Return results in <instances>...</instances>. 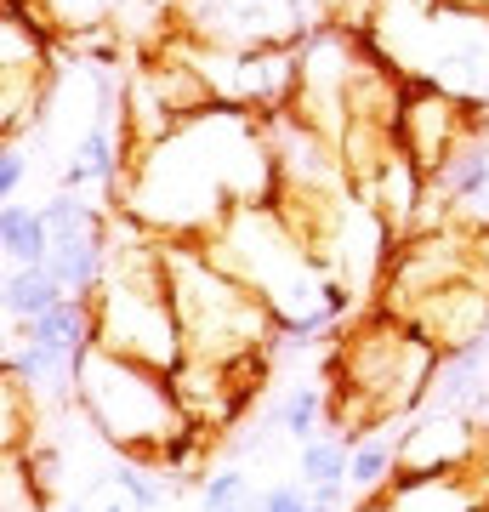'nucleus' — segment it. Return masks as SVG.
<instances>
[{
  "mask_svg": "<svg viewBox=\"0 0 489 512\" xmlns=\"http://www.w3.org/2000/svg\"><path fill=\"white\" fill-rule=\"evenodd\" d=\"M200 501H205V512H245L251 507V484H245L239 467H222V473H205Z\"/></svg>",
  "mask_w": 489,
  "mask_h": 512,
  "instance_id": "nucleus-19",
  "label": "nucleus"
},
{
  "mask_svg": "<svg viewBox=\"0 0 489 512\" xmlns=\"http://www.w3.org/2000/svg\"><path fill=\"white\" fill-rule=\"evenodd\" d=\"M472 131V103L450 97L444 86H404V103H399V148L410 160L433 177L438 165L455 154V143Z\"/></svg>",
  "mask_w": 489,
  "mask_h": 512,
  "instance_id": "nucleus-7",
  "label": "nucleus"
},
{
  "mask_svg": "<svg viewBox=\"0 0 489 512\" xmlns=\"http://www.w3.org/2000/svg\"><path fill=\"white\" fill-rule=\"evenodd\" d=\"M46 268L57 274V285H63L69 296H97V291H103V274H109V222H103L97 234L52 239Z\"/></svg>",
  "mask_w": 489,
  "mask_h": 512,
  "instance_id": "nucleus-9",
  "label": "nucleus"
},
{
  "mask_svg": "<svg viewBox=\"0 0 489 512\" xmlns=\"http://www.w3.org/2000/svg\"><path fill=\"white\" fill-rule=\"evenodd\" d=\"M74 399L91 416V427L120 450V456L160 461L182 433H194V421L177 399V382L154 365L120 359L109 348L80 353V376H74Z\"/></svg>",
  "mask_w": 489,
  "mask_h": 512,
  "instance_id": "nucleus-3",
  "label": "nucleus"
},
{
  "mask_svg": "<svg viewBox=\"0 0 489 512\" xmlns=\"http://www.w3.org/2000/svg\"><path fill=\"white\" fill-rule=\"evenodd\" d=\"M353 439H308L302 444V456H296V473L308 490H330V484H353Z\"/></svg>",
  "mask_w": 489,
  "mask_h": 512,
  "instance_id": "nucleus-13",
  "label": "nucleus"
},
{
  "mask_svg": "<svg viewBox=\"0 0 489 512\" xmlns=\"http://www.w3.org/2000/svg\"><path fill=\"white\" fill-rule=\"evenodd\" d=\"M0 251H6L12 268H40L52 256V228H46V217L29 211V205H18V200H6L0 205Z\"/></svg>",
  "mask_w": 489,
  "mask_h": 512,
  "instance_id": "nucleus-11",
  "label": "nucleus"
},
{
  "mask_svg": "<svg viewBox=\"0 0 489 512\" xmlns=\"http://www.w3.org/2000/svg\"><path fill=\"white\" fill-rule=\"evenodd\" d=\"M6 376L23 387H46V393H69L74 376H80V348H63V342H12L6 353Z\"/></svg>",
  "mask_w": 489,
  "mask_h": 512,
  "instance_id": "nucleus-10",
  "label": "nucleus"
},
{
  "mask_svg": "<svg viewBox=\"0 0 489 512\" xmlns=\"http://www.w3.org/2000/svg\"><path fill=\"white\" fill-rule=\"evenodd\" d=\"M29 12H35L46 29H69V35H86V29H103V23L114 18V6L120 0H23Z\"/></svg>",
  "mask_w": 489,
  "mask_h": 512,
  "instance_id": "nucleus-15",
  "label": "nucleus"
},
{
  "mask_svg": "<svg viewBox=\"0 0 489 512\" xmlns=\"http://www.w3.org/2000/svg\"><path fill=\"white\" fill-rule=\"evenodd\" d=\"M484 262H489V234H484Z\"/></svg>",
  "mask_w": 489,
  "mask_h": 512,
  "instance_id": "nucleus-22",
  "label": "nucleus"
},
{
  "mask_svg": "<svg viewBox=\"0 0 489 512\" xmlns=\"http://www.w3.org/2000/svg\"><path fill=\"white\" fill-rule=\"evenodd\" d=\"M23 177H29V148H23L18 137H6V148H0V194L12 200Z\"/></svg>",
  "mask_w": 489,
  "mask_h": 512,
  "instance_id": "nucleus-20",
  "label": "nucleus"
},
{
  "mask_svg": "<svg viewBox=\"0 0 489 512\" xmlns=\"http://www.w3.org/2000/svg\"><path fill=\"white\" fill-rule=\"evenodd\" d=\"M245 512H251V507H245Z\"/></svg>",
  "mask_w": 489,
  "mask_h": 512,
  "instance_id": "nucleus-24",
  "label": "nucleus"
},
{
  "mask_svg": "<svg viewBox=\"0 0 489 512\" xmlns=\"http://www.w3.org/2000/svg\"><path fill=\"white\" fill-rule=\"evenodd\" d=\"M387 478H399V439L370 433V439L353 450V490H359V495H376Z\"/></svg>",
  "mask_w": 489,
  "mask_h": 512,
  "instance_id": "nucleus-17",
  "label": "nucleus"
},
{
  "mask_svg": "<svg viewBox=\"0 0 489 512\" xmlns=\"http://www.w3.org/2000/svg\"><path fill=\"white\" fill-rule=\"evenodd\" d=\"M427 183H433L438 205L450 211L455 228L484 239L489 234V126L472 120V131L455 143V154L438 165Z\"/></svg>",
  "mask_w": 489,
  "mask_h": 512,
  "instance_id": "nucleus-8",
  "label": "nucleus"
},
{
  "mask_svg": "<svg viewBox=\"0 0 489 512\" xmlns=\"http://www.w3.org/2000/svg\"><path fill=\"white\" fill-rule=\"evenodd\" d=\"M63 285H57V274L40 262V268H12L6 274V291H0V302H6V319L12 325H29V319H40L46 308H57L63 302Z\"/></svg>",
  "mask_w": 489,
  "mask_h": 512,
  "instance_id": "nucleus-12",
  "label": "nucleus"
},
{
  "mask_svg": "<svg viewBox=\"0 0 489 512\" xmlns=\"http://www.w3.org/2000/svg\"><path fill=\"white\" fill-rule=\"evenodd\" d=\"M171 29L217 52H268L308 40L302 0H171Z\"/></svg>",
  "mask_w": 489,
  "mask_h": 512,
  "instance_id": "nucleus-5",
  "label": "nucleus"
},
{
  "mask_svg": "<svg viewBox=\"0 0 489 512\" xmlns=\"http://www.w3.org/2000/svg\"><path fill=\"white\" fill-rule=\"evenodd\" d=\"M478 456V416L455 410V404H433L421 410L399 439V478H450L467 473V461Z\"/></svg>",
  "mask_w": 489,
  "mask_h": 512,
  "instance_id": "nucleus-6",
  "label": "nucleus"
},
{
  "mask_svg": "<svg viewBox=\"0 0 489 512\" xmlns=\"http://www.w3.org/2000/svg\"><path fill=\"white\" fill-rule=\"evenodd\" d=\"M109 484L120 490V501H126L131 512H154L160 501H171V484H165V478L154 473V461H143V456H120L109 467Z\"/></svg>",
  "mask_w": 489,
  "mask_h": 512,
  "instance_id": "nucleus-14",
  "label": "nucleus"
},
{
  "mask_svg": "<svg viewBox=\"0 0 489 512\" xmlns=\"http://www.w3.org/2000/svg\"><path fill=\"white\" fill-rule=\"evenodd\" d=\"M69 512H86V507H69Z\"/></svg>",
  "mask_w": 489,
  "mask_h": 512,
  "instance_id": "nucleus-23",
  "label": "nucleus"
},
{
  "mask_svg": "<svg viewBox=\"0 0 489 512\" xmlns=\"http://www.w3.org/2000/svg\"><path fill=\"white\" fill-rule=\"evenodd\" d=\"M347 507V501H330V495H313V507L308 512H342Z\"/></svg>",
  "mask_w": 489,
  "mask_h": 512,
  "instance_id": "nucleus-21",
  "label": "nucleus"
},
{
  "mask_svg": "<svg viewBox=\"0 0 489 512\" xmlns=\"http://www.w3.org/2000/svg\"><path fill=\"white\" fill-rule=\"evenodd\" d=\"M165 274L182 325V353L194 365H251L279 348L285 319L222 262L205 239H165Z\"/></svg>",
  "mask_w": 489,
  "mask_h": 512,
  "instance_id": "nucleus-2",
  "label": "nucleus"
},
{
  "mask_svg": "<svg viewBox=\"0 0 489 512\" xmlns=\"http://www.w3.org/2000/svg\"><path fill=\"white\" fill-rule=\"evenodd\" d=\"M330 370H336V393L353 404L347 421L376 427V421H399L404 410H416L433 393L438 370H444V348L427 342L399 313H376L364 330L347 336V348L330 359Z\"/></svg>",
  "mask_w": 489,
  "mask_h": 512,
  "instance_id": "nucleus-4",
  "label": "nucleus"
},
{
  "mask_svg": "<svg viewBox=\"0 0 489 512\" xmlns=\"http://www.w3.org/2000/svg\"><path fill=\"white\" fill-rule=\"evenodd\" d=\"M40 217H46V228H52V239H80V234H97L103 228V211L86 200V194H69V188H57L52 200L40 205Z\"/></svg>",
  "mask_w": 489,
  "mask_h": 512,
  "instance_id": "nucleus-16",
  "label": "nucleus"
},
{
  "mask_svg": "<svg viewBox=\"0 0 489 512\" xmlns=\"http://www.w3.org/2000/svg\"><path fill=\"white\" fill-rule=\"evenodd\" d=\"M319 416H325V393L319 387H290L285 399H279V427H285L290 439H302L308 444L313 433H319Z\"/></svg>",
  "mask_w": 489,
  "mask_h": 512,
  "instance_id": "nucleus-18",
  "label": "nucleus"
},
{
  "mask_svg": "<svg viewBox=\"0 0 489 512\" xmlns=\"http://www.w3.org/2000/svg\"><path fill=\"white\" fill-rule=\"evenodd\" d=\"M120 211L160 239H211L245 205L279 194L268 126L245 109H205L165 131L160 143L131 148L120 177Z\"/></svg>",
  "mask_w": 489,
  "mask_h": 512,
  "instance_id": "nucleus-1",
  "label": "nucleus"
}]
</instances>
